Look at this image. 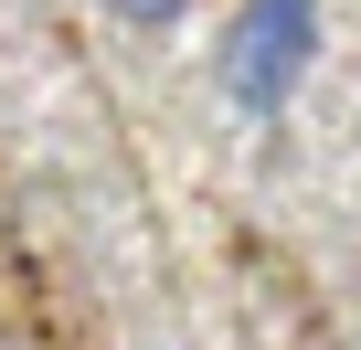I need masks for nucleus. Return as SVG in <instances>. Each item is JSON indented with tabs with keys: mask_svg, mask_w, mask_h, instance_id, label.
Returning <instances> with one entry per match:
<instances>
[{
	"mask_svg": "<svg viewBox=\"0 0 361 350\" xmlns=\"http://www.w3.org/2000/svg\"><path fill=\"white\" fill-rule=\"evenodd\" d=\"M308 64V0H245V32H234V96L276 106Z\"/></svg>",
	"mask_w": 361,
	"mask_h": 350,
	"instance_id": "1",
	"label": "nucleus"
},
{
	"mask_svg": "<svg viewBox=\"0 0 361 350\" xmlns=\"http://www.w3.org/2000/svg\"><path fill=\"white\" fill-rule=\"evenodd\" d=\"M106 11H117V22H138V32H159V22L192 11V0H106Z\"/></svg>",
	"mask_w": 361,
	"mask_h": 350,
	"instance_id": "2",
	"label": "nucleus"
}]
</instances>
